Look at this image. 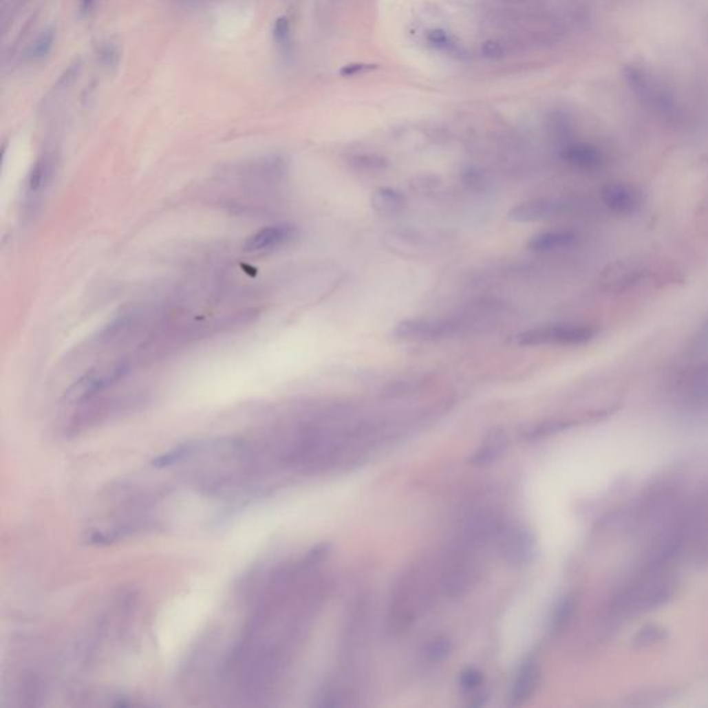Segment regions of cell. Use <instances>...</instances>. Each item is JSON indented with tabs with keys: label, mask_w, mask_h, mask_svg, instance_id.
Returning <instances> with one entry per match:
<instances>
[{
	"label": "cell",
	"mask_w": 708,
	"mask_h": 708,
	"mask_svg": "<svg viewBox=\"0 0 708 708\" xmlns=\"http://www.w3.org/2000/svg\"><path fill=\"white\" fill-rule=\"evenodd\" d=\"M484 544L461 534L449 553L442 570V588L450 598H461L478 583L482 575Z\"/></svg>",
	"instance_id": "cell-1"
},
{
	"label": "cell",
	"mask_w": 708,
	"mask_h": 708,
	"mask_svg": "<svg viewBox=\"0 0 708 708\" xmlns=\"http://www.w3.org/2000/svg\"><path fill=\"white\" fill-rule=\"evenodd\" d=\"M427 584L422 580V570L414 568L408 570L397 583L389 605V627L393 632L405 631L416 619L423 606Z\"/></svg>",
	"instance_id": "cell-2"
},
{
	"label": "cell",
	"mask_w": 708,
	"mask_h": 708,
	"mask_svg": "<svg viewBox=\"0 0 708 708\" xmlns=\"http://www.w3.org/2000/svg\"><path fill=\"white\" fill-rule=\"evenodd\" d=\"M595 336V331L588 325L557 324L544 325L523 331L515 336L519 346L542 345H584Z\"/></svg>",
	"instance_id": "cell-3"
},
{
	"label": "cell",
	"mask_w": 708,
	"mask_h": 708,
	"mask_svg": "<svg viewBox=\"0 0 708 708\" xmlns=\"http://www.w3.org/2000/svg\"><path fill=\"white\" fill-rule=\"evenodd\" d=\"M501 556L516 568L530 564L537 555V538L531 528L523 524H506L497 539Z\"/></svg>",
	"instance_id": "cell-4"
},
{
	"label": "cell",
	"mask_w": 708,
	"mask_h": 708,
	"mask_svg": "<svg viewBox=\"0 0 708 708\" xmlns=\"http://www.w3.org/2000/svg\"><path fill=\"white\" fill-rule=\"evenodd\" d=\"M458 325L449 320L407 319L393 327V335L407 342H435L453 336Z\"/></svg>",
	"instance_id": "cell-5"
},
{
	"label": "cell",
	"mask_w": 708,
	"mask_h": 708,
	"mask_svg": "<svg viewBox=\"0 0 708 708\" xmlns=\"http://www.w3.org/2000/svg\"><path fill=\"white\" fill-rule=\"evenodd\" d=\"M298 237L299 231L292 224H272L249 235L244 244V249L246 252H268L292 244Z\"/></svg>",
	"instance_id": "cell-6"
},
{
	"label": "cell",
	"mask_w": 708,
	"mask_h": 708,
	"mask_svg": "<svg viewBox=\"0 0 708 708\" xmlns=\"http://www.w3.org/2000/svg\"><path fill=\"white\" fill-rule=\"evenodd\" d=\"M603 204L616 215L630 216L636 213L642 206L641 193L625 183H609L602 191Z\"/></svg>",
	"instance_id": "cell-7"
},
{
	"label": "cell",
	"mask_w": 708,
	"mask_h": 708,
	"mask_svg": "<svg viewBox=\"0 0 708 708\" xmlns=\"http://www.w3.org/2000/svg\"><path fill=\"white\" fill-rule=\"evenodd\" d=\"M563 206L564 205L556 200L534 198V200H528L526 202H522V204L513 206L509 211L508 217H509V220L516 222V223L542 222V220H548V219L557 216L561 212Z\"/></svg>",
	"instance_id": "cell-8"
},
{
	"label": "cell",
	"mask_w": 708,
	"mask_h": 708,
	"mask_svg": "<svg viewBox=\"0 0 708 708\" xmlns=\"http://www.w3.org/2000/svg\"><path fill=\"white\" fill-rule=\"evenodd\" d=\"M561 160L579 171H599L606 164L605 154L590 143H570L560 151Z\"/></svg>",
	"instance_id": "cell-9"
},
{
	"label": "cell",
	"mask_w": 708,
	"mask_h": 708,
	"mask_svg": "<svg viewBox=\"0 0 708 708\" xmlns=\"http://www.w3.org/2000/svg\"><path fill=\"white\" fill-rule=\"evenodd\" d=\"M541 679V668L533 658L526 660L517 671L511 689V705H522L535 693Z\"/></svg>",
	"instance_id": "cell-10"
},
{
	"label": "cell",
	"mask_w": 708,
	"mask_h": 708,
	"mask_svg": "<svg viewBox=\"0 0 708 708\" xmlns=\"http://www.w3.org/2000/svg\"><path fill=\"white\" fill-rule=\"evenodd\" d=\"M577 235L573 231L569 230H552V231H544L537 235H534L528 242L527 246L530 250L534 252H555L559 249L570 248L576 244Z\"/></svg>",
	"instance_id": "cell-11"
},
{
	"label": "cell",
	"mask_w": 708,
	"mask_h": 708,
	"mask_svg": "<svg viewBox=\"0 0 708 708\" xmlns=\"http://www.w3.org/2000/svg\"><path fill=\"white\" fill-rule=\"evenodd\" d=\"M54 173V160L49 155L39 158L32 167L27 179V198L32 204L43 194L46 187L50 184Z\"/></svg>",
	"instance_id": "cell-12"
},
{
	"label": "cell",
	"mask_w": 708,
	"mask_h": 708,
	"mask_svg": "<svg viewBox=\"0 0 708 708\" xmlns=\"http://www.w3.org/2000/svg\"><path fill=\"white\" fill-rule=\"evenodd\" d=\"M407 198L405 195L390 187H380L376 191H374L371 197V206L372 209L379 215L385 217L397 216L407 208Z\"/></svg>",
	"instance_id": "cell-13"
},
{
	"label": "cell",
	"mask_w": 708,
	"mask_h": 708,
	"mask_svg": "<svg viewBox=\"0 0 708 708\" xmlns=\"http://www.w3.org/2000/svg\"><path fill=\"white\" fill-rule=\"evenodd\" d=\"M508 449V436L504 431H493L484 439V443L476 450L471 458V464L476 466L490 465L495 462Z\"/></svg>",
	"instance_id": "cell-14"
},
{
	"label": "cell",
	"mask_w": 708,
	"mask_h": 708,
	"mask_svg": "<svg viewBox=\"0 0 708 708\" xmlns=\"http://www.w3.org/2000/svg\"><path fill=\"white\" fill-rule=\"evenodd\" d=\"M576 612V599L572 594L561 597L553 608L550 616L549 630L553 636H557L568 630Z\"/></svg>",
	"instance_id": "cell-15"
},
{
	"label": "cell",
	"mask_w": 708,
	"mask_h": 708,
	"mask_svg": "<svg viewBox=\"0 0 708 708\" xmlns=\"http://www.w3.org/2000/svg\"><path fill=\"white\" fill-rule=\"evenodd\" d=\"M667 636V631L656 624H649L642 627L632 638V646L635 647H647L660 641H664Z\"/></svg>",
	"instance_id": "cell-16"
},
{
	"label": "cell",
	"mask_w": 708,
	"mask_h": 708,
	"mask_svg": "<svg viewBox=\"0 0 708 708\" xmlns=\"http://www.w3.org/2000/svg\"><path fill=\"white\" fill-rule=\"evenodd\" d=\"M53 45H54V31L53 30L43 31L36 38V41L31 45L30 52H28L30 58L34 60V61H39V60L46 58L50 54V52L53 49Z\"/></svg>",
	"instance_id": "cell-17"
},
{
	"label": "cell",
	"mask_w": 708,
	"mask_h": 708,
	"mask_svg": "<svg viewBox=\"0 0 708 708\" xmlns=\"http://www.w3.org/2000/svg\"><path fill=\"white\" fill-rule=\"evenodd\" d=\"M570 427H572V422H568V420H548V422L538 425V427L533 428L531 431H528L527 439H530V440L545 439L548 436L556 435Z\"/></svg>",
	"instance_id": "cell-18"
},
{
	"label": "cell",
	"mask_w": 708,
	"mask_h": 708,
	"mask_svg": "<svg viewBox=\"0 0 708 708\" xmlns=\"http://www.w3.org/2000/svg\"><path fill=\"white\" fill-rule=\"evenodd\" d=\"M352 167L357 171H361V172H382L385 171L387 167H389V162L387 160L382 158V157H378V155H374V154H363V155H356L354 158H352Z\"/></svg>",
	"instance_id": "cell-19"
},
{
	"label": "cell",
	"mask_w": 708,
	"mask_h": 708,
	"mask_svg": "<svg viewBox=\"0 0 708 708\" xmlns=\"http://www.w3.org/2000/svg\"><path fill=\"white\" fill-rule=\"evenodd\" d=\"M453 650V645L447 638H438L433 642H431L425 650L427 657L432 663H440L444 661Z\"/></svg>",
	"instance_id": "cell-20"
},
{
	"label": "cell",
	"mask_w": 708,
	"mask_h": 708,
	"mask_svg": "<svg viewBox=\"0 0 708 708\" xmlns=\"http://www.w3.org/2000/svg\"><path fill=\"white\" fill-rule=\"evenodd\" d=\"M97 58H98L100 64H103L107 68L116 67L118 63H119V58H120V53H119L118 46L111 43V42L101 43L98 46V49H97Z\"/></svg>",
	"instance_id": "cell-21"
},
{
	"label": "cell",
	"mask_w": 708,
	"mask_h": 708,
	"mask_svg": "<svg viewBox=\"0 0 708 708\" xmlns=\"http://www.w3.org/2000/svg\"><path fill=\"white\" fill-rule=\"evenodd\" d=\"M484 680V676L483 674L476 669V668H468L465 669L462 674H461V678H460V683H461V687L465 690V691H473L476 690L478 687L482 686Z\"/></svg>",
	"instance_id": "cell-22"
},
{
	"label": "cell",
	"mask_w": 708,
	"mask_h": 708,
	"mask_svg": "<svg viewBox=\"0 0 708 708\" xmlns=\"http://www.w3.org/2000/svg\"><path fill=\"white\" fill-rule=\"evenodd\" d=\"M274 39L279 45H286L290 39V21L286 17H281L274 24Z\"/></svg>",
	"instance_id": "cell-23"
},
{
	"label": "cell",
	"mask_w": 708,
	"mask_h": 708,
	"mask_svg": "<svg viewBox=\"0 0 708 708\" xmlns=\"http://www.w3.org/2000/svg\"><path fill=\"white\" fill-rule=\"evenodd\" d=\"M378 65H374V64H363V63H357V64H349V65H345L339 74L343 78H350V76H357L360 74H364V72H369L372 69H376Z\"/></svg>",
	"instance_id": "cell-24"
},
{
	"label": "cell",
	"mask_w": 708,
	"mask_h": 708,
	"mask_svg": "<svg viewBox=\"0 0 708 708\" xmlns=\"http://www.w3.org/2000/svg\"><path fill=\"white\" fill-rule=\"evenodd\" d=\"M482 53L487 57V58H501L504 56V49L501 47V45L495 43V42H486L483 46H482Z\"/></svg>",
	"instance_id": "cell-25"
},
{
	"label": "cell",
	"mask_w": 708,
	"mask_h": 708,
	"mask_svg": "<svg viewBox=\"0 0 708 708\" xmlns=\"http://www.w3.org/2000/svg\"><path fill=\"white\" fill-rule=\"evenodd\" d=\"M464 182H465V184H466V186H469L471 189L476 190V189H482V187L484 186L486 179H484L480 173L473 172V171H469V172H466V175H465V178H464Z\"/></svg>",
	"instance_id": "cell-26"
},
{
	"label": "cell",
	"mask_w": 708,
	"mask_h": 708,
	"mask_svg": "<svg viewBox=\"0 0 708 708\" xmlns=\"http://www.w3.org/2000/svg\"><path fill=\"white\" fill-rule=\"evenodd\" d=\"M429 41L433 45L439 46V47L449 46V38H447V35L443 31H433V32H431L429 34Z\"/></svg>",
	"instance_id": "cell-27"
},
{
	"label": "cell",
	"mask_w": 708,
	"mask_h": 708,
	"mask_svg": "<svg viewBox=\"0 0 708 708\" xmlns=\"http://www.w3.org/2000/svg\"><path fill=\"white\" fill-rule=\"evenodd\" d=\"M96 0H81V12L82 14H89L94 8Z\"/></svg>",
	"instance_id": "cell-28"
},
{
	"label": "cell",
	"mask_w": 708,
	"mask_h": 708,
	"mask_svg": "<svg viewBox=\"0 0 708 708\" xmlns=\"http://www.w3.org/2000/svg\"><path fill=\"white\" fill-rule=\"evenodd\" d=\"M708 341V319L705 321V324L702 325L700 334H698V338H696V343L700 345V343H704Z\"/></svg>",
	"instance_id": "cell-29"
}]
</instances>
